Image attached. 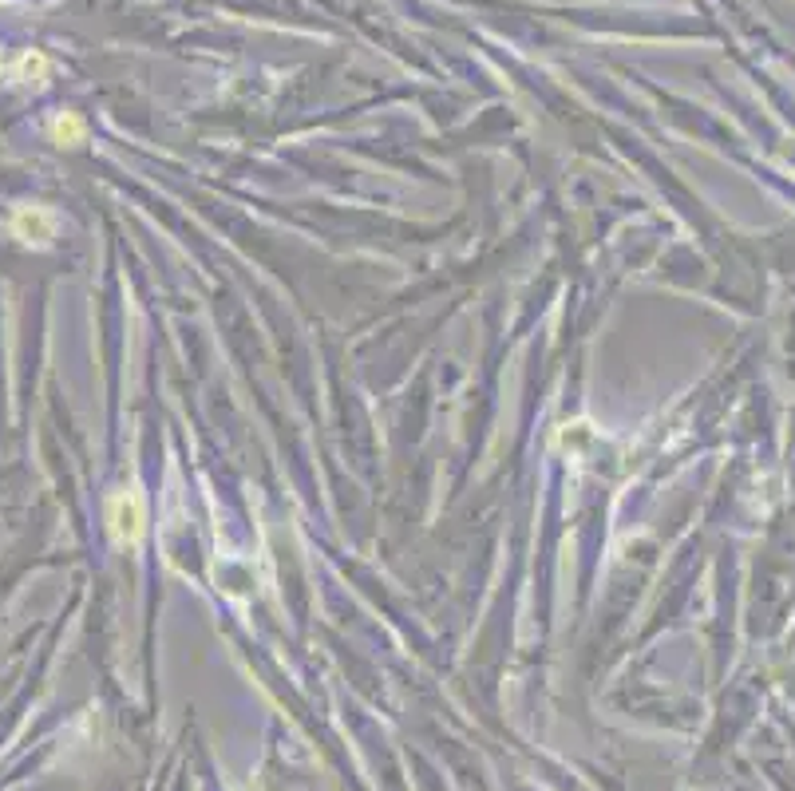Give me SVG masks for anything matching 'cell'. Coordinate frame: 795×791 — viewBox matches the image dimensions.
<instances>
[{"instance_id": "3", "label": "cell", "mask_w": 795, "mask_h": 791, "mask_svg": "<svg viewBox=\"0 0 795 791\" xmlns=\"http://www.w3.org/2000/svg\"><path fill=\"white\" fill-rule=\"evenodd\" d=\"M84 135H87V127H84V119H79L76 112H64V115L52 119V143L56 147H79V143H84Z\"/></svg>"}, {"instance_id": "4", "label": "cell", "mask_w": 795, "mask_h": 791, "mask_svg": "<svg viewBox=\"0 0 795 791\" xmlns=\"http://www.w3.org/2000/svg\"><path fill=\"white\" fill-rule=\"evenodd\" d=\"M48 72V56L44 52H24L16 59V76L20 79H44Z\"/></svg>"}, {"instance_id": "2", "label": "cell", "mask_w": 795, "mask_h": 791, "mask_svg": "<svg viewBox=\"0 0 795 791\" xmlns=\"http://www.w3.org/2000/svg\"><path fill=\"white\" fill-rule=\"evenodd\" d=\"M13 229L16 238H24V242H36V246H48L56 234V218L48 214L44 206H24L13 214Z\"/></svg>"}, {"instance_id": "1", "label": "cell", "mask_w": 795, "mask_h": 791, "mask_svg": "<svg viewBox=\"0 0 795 791\" xmlns=\"http://www.w3.org/2000/svg\"><path fill=\"white\" fill-rule=\"evenodd\" d=\"M107 530L119 546H138L143 543V530H147V510H143V495L138 490H119L107 503Z\"/></svg>"}]
</instances>
